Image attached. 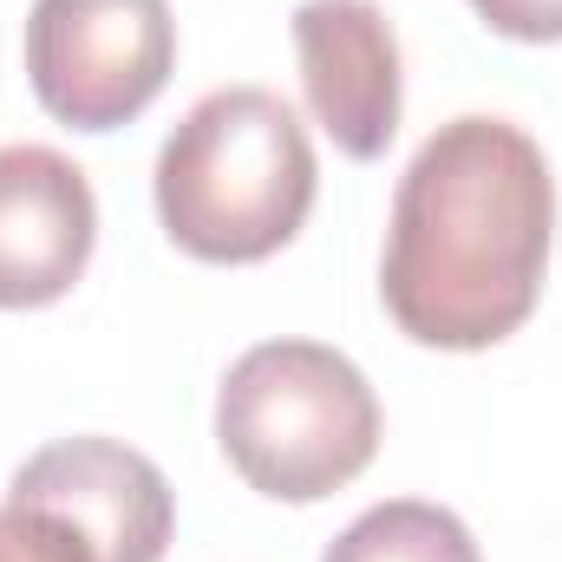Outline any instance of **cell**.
Masks as SVG:
<instances>
[{
	"instance_id": "obj_8",
	"label": "cell",
	"mask_w": 562,
	"mask_h": 562,
	"mask_svg": "<svg viewBox=\"0 0 562 562\" xmlns=\"http://www.w3.org/2000/svg\"><path fill=\"white\" fill-rule=\"evenodd\" d=\"M321 562H484V557H477V537L464 530L458 510L425 504V497H393V504L360 510L327 543Z\"/></svg>"
},
{
	"instance_id": "obj_2",
	"label": "cell",
	"mask_w": 562,
	"mask_h": 562,
	"mask_svg": "<svg viewBox=\"0 0 562 562\" xmlns=\"http://www.w3.org/2000/svg\"><path fill=\"white\" fill-rule=\"evenodd\" d=\"M314 144L269 86H223L183 112L157 150V223L196 262H269L314 210Z\"/></svg>"
},
{
	"instance_id": "obj_3",
	"label": "cell",
	"mask_w": 562,
	"mask_h": 562,
	"mask_svg": "<svg viewBox=\"0 0 562 562\" xmlns=\"http://www.w3.org/2000/svg\"><path fill=\"white\" fill-rule=\"evenodd\" d=\"M216 445L249 491L321 504L373 464L380 400L340 347L262 340L216 386Z\"/></svg>"
},
{
	"instance_id": "obj_6",
	"label": "cell",
	"mask_w": 562,
	"mask_h": 562,
	"mask_svg": "<svg viewBox=\"0 0 562 562\" xmlns=\"http://www.w3.org/2000/svg\"><path fill=\"white\" fill-rule=\"evenodd\" d=\"M294 59L307 112L353 164L386 157L406 112L400 33L380 0H301L294 7Z\"/></svg>"
},
{
	"instance_id": "obj_10",
	"label": "cell",
	"mask_w": 562,
	"mask_h": 562,
	"mask_svg": "<svg viewBox=\"0 0 562 562\" xmlns=\"http://www.w3.org/2000/svg\"><path fill=\"white\" fill-rule=\"evenodd\" d=\"M0 562H79V557L53 530H40L33 517H20V510L0 504Z\"/></svg>"
},
{
	"instance_id": "obj_9",
	"label": "cell",
	"mask_w": 562,
	"mask_h": 562,
	"mask_svg": "<svg viewBox=\"0 0 562 562\" xmlns=\"http://www.w3.org/2000/svg\"><path fill=\"white\" fill-rule=\"evenodd\" d=\"M471 13H477L491 33L524 40V46L562 40V0H471Z\"/></svg>"
},
{
	"instance_id": "obj_1",
	"label": "cell",
	"mask_w": 562,
	"mask_h": 562,
	"mask_svg": "<svg viewBox=\"0 0 562 562\" xmlns=\"http://www.w3.org/2000/svg\"><path fill=\"white\" fill-rule=\"evenodd\" d=\"M550 243L557 177L543 144L510 119L464 112L419 144L393 190L380 301L406 340L484 353L537 314Z\"/></svg>"
},
{
	"instance_id": "obj_5",
	"label": "cell",
	"mask_w": 562,
	"mask_h": 562,
	"mask_svg": "<svg viewBox=\"0 0 562 562\" xmlns=\"http://www.w3.org/2000/svg\"><path fill=\"white\" fill-rule=\"evenodd\" d=\"M7 510L53 530L79 562H164L177 530L170 477L119 438H53L13 484Z\"/></svg>"
},
{
	"instance_id": "obj_4",
	"label": "cell",
	"mask_w": 562,
	"mask_h": 562,
	"mask_svg": "<svg viewBox=\"0 0 562 562\" xmlns=\"http://www.w3.org/2000/svg\"><path fill=\"white\" fill-rule=\"evenodd\" d=\"M177 20L170 0H33L26 79L33 99L72 132H119L170 86Z\"/></svg>"
},
{
	"instance_id": "obj_7",
	"label": "cell",
	"mask_w": 562,
	"mask_h": 562,
	"mask_svg": "<svg viewBox=\"0 0 562 562\" xmlns=\"http://www.w3.org/2000/svg\"><path fill=\"white\" fill-rule=\"evenodd\" d=\"M99 249V196L53 144H0V307H53Z\"/></svg>"
}]
</instances>
